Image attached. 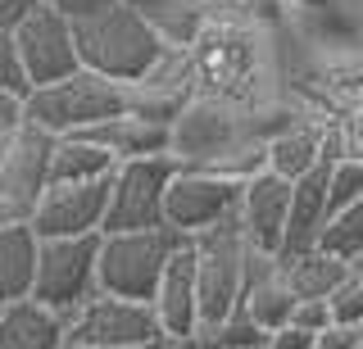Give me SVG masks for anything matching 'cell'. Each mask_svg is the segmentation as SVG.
<instances>
[{"mask_svg":"<svg viewBox=\"0 0 363 349\" xmlns=\"http://www.w3.org/2000/svg\"><path fill=\"white\" fill-rule=\"evenodd\" d=\"M41 0H0V28H18Z\"/></svg>","mask_w":363,"mask_h":349,"instance_id":"836d02e7","label":"cell"},{"mask_svg":"<svg viewBox=\"0 0 363 349\" xmlns=\"http://www.w3.org/2000/svg\"><path fill=\"white\" fill-rule=\"evenodd\" d=\"M64 345H118V349H155L168 345L145 299H118L96 290L64 326Z\"/></svg>","mask_w":363,"mask_h":349,"instance_id":"9c48e42d","label":"cell"},{"mask_svg":"<svg viewBox=\"0 0 363 349\" xmlns=\"http://www.w3.org/2000/svg\"><path fill=\"white\" fill-rule=\"evenodd\" d=\"M96 254H100V231L91 236H55L37 241V273H32V299L55 309L68 322L73 309L96 295Z\"/></svg>","mask_w":363,"mask_h":349,"instance_id":"52a82bcc","label":"cell"},{"mask_svg":"<svg viewBox=\"0 0 363 349\" xmlns=\"http://www.w3.org/2000/svg\"><path fill=\"white\" fill-rule=\"evenodd\" d=\"M41 5H50L55 14H64V18H68V23H77V18L100 14V9L113 5V0H41Z\"/></svg>","mask_w":363,"mask_h":349,"instance_id":"1f68e13d","label":"cell"},{"mask_svg":"<svg viewBox=\"0 0 363 349\" xmlns=\"http://www.w3.org/2000/svg\"><path fill=\"white\" fill-rule=\"evenodd\" d=\"M191 55V77H196V96H218L236 105H264L281 96L277 82V46H272V28L255 23L245 14L213 5L209 28L196 37Z\"/></svg>","mask_w":363,"mask_h":349,"instance_id":"6da1fadb","label":"cell"},{"mask_svg":"<svg viewBox=\"0 0 363 349\" xmlns=\"http://www.w3.org/2000/svg\"><path fill=\"white\" fill-rule=\"evenodd\" d=\"M105 205H109V177H96V182H45L28 227L37 241L91 236L105 222Z\"/></svg>","mask_w":363,"mask_h":349,"instance_id":"7c38bea8","label":"cell"},{"mask_svg":"<svg viewBox=\"0 0 363 349\" xmlns=\"http://www.w3.org/2000/svg\"><path fill=\"white\" fill-rule=\"evenodd\" d=\"M113 114H128V82H113V77H100L91 69H73L60 82L32 86L23 96V122L50 132V137L96 127Z\"/></svg>","mask_w":363,"mask_h":349,"instance_id":"277c9868","label":"cell"},{"mask_svg":"<svg viewBox=\"0 0 363 349\" xmlns=\"http://www.w3.org/2000/svg\"><path fill=\"white\" fill-rule=\"evenodd\" d=\"M236 200H241V182L236 177L177 164V173L168 177V190H164V227H177L186 236L204 231L213 222L232 218Z\"/></svg>","mask_w":363,"mask_h":349,"instance_id":"8fae6325","label":"cell"},{"mask_svg":"<svg viewBox=\"0 0 363 349\" xmlns=\"http://www.w3.org/2000/svg\"><path fill=\"white\" fill-rule=\"evenodd\" d=\"M268 331L259 322H250L241 309H232L218 322H200L196 331L182 341V349H264Z\"/></svg>","mask_w":363,"mask_h":349,"instance_id":"cb8c5ba5","label":"cell"},{"mask_svg":"<svg viewBox=\"0 0 363 349\" xmlns=\"http://www.w3.org/2000/svg\"><path fill=\"white\" fill-rule=\"evenodd\" d=\"M327 218V164L309 168L304 177L291 182V200H286V222H281V241H277V258L313 250V236Z\"/></svg>","mask_w":363,"mask_h":349,"instance_id":"2e32d148","label":"cell"},{"mask_svg":"<svg viewBox=\"0 0 363 349\" xmlns=\"http://www.w3.org/2000/svg\"><path fill=\"white\" fill-rule=\"evenodd\" d=\"M37 273V236L28 222H0V304L28 299Z\"/></svg>","mask_w":363,"mask_h":349,"instance_id":"7402d4cb","label":"cell"},{"mask_svg":"<svg viewBox=\"0 0 363 349\" xmlns=\"http://www.w3.org/2000/svg\"><path fill=\"white\" fill-rule=\"evenodd\" d=\"M9 32H14L28 91H32V86H45V82H60V77H68L77 69L73 23H68L64 14H55L50 5H37L18 28H9Z\"/></svg>","mask_w":363,"mask_h":349,"instance_id":"4fadbf2b","label":"cell"},{"mask_svg":"<svg viewBox=\"0 0 363 349\" xmlns=\"http://www.w3.org/2000/svg\"><path fill=\"white\" fill-rule=\"evenodd\" d=\"M313 250L340 258V263H363V200L350 209H336L323 218L313 236Z\"/></svg>","mask_w":363,"mask_h":349,"instance_id":"d4e9b609","label":"cell"},{"mask_svg":"<svg viewBox=\"0 0 363 349\" xmlns=\"http://www.w3.org/2000/svg\"><path fill=\"white\" fill-rule=\"evenodd\" d=\"M186 245L177 227H136V231H100L96 254V286L118 299H150L168 254Z\"/></svg>","mask_w":363,"mask_h":349,"instance_id":"5b68a950","label":"cell"},{"mask_svg":"<svg viewBox=\"0 0 363 349\" xmlns=\"http://www.w3.org/2000/svg\"><path fill=\"white\" fill-rule=\"evenodd\" d=\"M177 173L173 154H141V159H118L109 173V205L100 231H136L164 222V190Z\"/></svg>","mask_w":363,"mask_h":349,"instance_id":"ba28073f","label":"cell"},{"mask_svg":"<svg viewBox=\"0 0 363 349\" xmlns=\"http://www.w3.org/2000/svg\"><path fill=\"white\" fill-rule=\"evenodd\" d=\"M327 318L345 322V326H363V268H350V273L327 290Z\"/></svg>","mask_w":363,"mask_h":349,"instance_id":"4316f807","label":"cell"},{"mask_svg":"<svg viewBox=\"0 0 363 349\" xmlns=\"http://www.w3.org/2000/svg\"><path fill=\"white\" fill-rule=\"evenodd\" d=\"M64 318L37 299L0 304V349H64Z\"/></svg>","mask_w":363,"mask_h":349,"instance_id":"ac0fdd59","label":"cell"},{"mask_svg":"<svg viewBox=\"0 0 363 349\" xmlns=\"http://www.w3.org/2000/svg\"><path fill=\"white\" fill-rule=\"evenodd\" d=\"M286 322H295V326H304V331L318 336L327 322H332V318H327V299H295V309H291Z\"/></svg>","mask_w":363,"mask_h":349,"instance_id":"f546056e","label":"cell"},{"mask_svg":"<svg viewBox=\"0 0 363 349\" xmlns=\"http://www.w3.org/2000/svg\"><path fill=\"white\" fill-rule=\"evenodd\" d=\"M245 245L250 241L241 236L236 213L213 222V227H204V231H191V254H196V318L200 322H218L236 309Z\"/></svg>","mask_w":363,"mask_h":349,"instance_id":"8992f818","label":"cell"},{"mask_svg":"<svg viewBox=\"0 0 363 349\" xmlns=\"http://www.w3.org/2000/svg\"><path fill=\"white\" fill-rule=\"evenodd\" d=\"M64 349H118V345H64Z\"/></svg>","mask_w":363,"mask_h":349,"instance_id":"e575fe53","label":"cell"},{"mask_svg":"<svg viewBox=\"0 0 363 349\" xmlns=\"http://www.w3.org/2000/svg\"><path fill=\"white\" fill-rule=\"evenodd\" d=\"M318 122L313 114H300L291 122H281L277 132L264 141V168L277 177H286V182H295V177H304L309 168L323 164V154H318Z\"/></svg>","mask_w":363,"mask_h":349,"instance_id":"d6986e66","label":"cell"},{"mask_svg":"<svg viewBox=\"0 0 363 349\" xmlns=\"http://www.w3.org/2000/svg\"><path fill=\"white\" fill-rule=\"evenodd\" d=\"M277 263H281V277H286L295 299H327V290H332L350 268H363V263H340V258L323 254V250H300V254L277 258Z\"/></svg>","mask_w":363,"mask_h":349,"instance_id":"603a6c76","label":"cell"},{"mask_svg":"<svg viewBox=\"0 0 363 349\" xmlns=\"http://www.w3.org/2000/svg\"><path fill=\"white\" fill-rule=\"evenodd\" d=\"M18 122H23V96L0 91V137H9Z\"/></svg>","mask_w":363,"mask_h":349,"instance_id":"d6a6232c","label":"cell"},{"mask_svg":"<svg viewBox=\"0 0 363 349\" xmlns=\"http://www.w3.org/2000/svg\"><path fill=\"white\" fill-rule=\"evenodd\" d=\"M113 154L105 145H96L82 132H68V137L50 141V164H45V182H96V177L113 173Z\"/></svg>","mask_w":363,"mask_h":349,"instance_id":"44dd1931","label":"cell"},{"mask_svg":"<svg viewBox=\"0 0 363 349\" xmlns=\"http://www.w3.org/2000/svg\"><path fill=\"white\" fill-rule=\"evenodd\" d=\"M132 5L168 50H191L213 18V0H132Z\"/></svg>","mask_w":363,"mask_h":349,"instance_id":"e0dca14e","label":"cell"},{"mask_svg":"<svg viewBox=\"0 0 363 349\" xmlns=\"http://www.w3.org/2000/svg\"><path fill=\"white\" fill-rule=\"evenodd\" d=\"M363 200V159H336L327 164V213L350 209Z\"/></svg>","mask_w":363,"mask_h":349,"instance_id":"484cf974","label":"cell"},{"mask_svg":"<svg viewBox=\"0 0 363 349\" xmlns=\"http://www.w3.org/2000/svg\"><path fill=\"white\" fill-rule=\"evenodd\" d=\"M264 349H313V331H304V326H295V322H281V326L268 331Z\"/></svg>","mask_w":363,"mask_h":349,"instance_id":"4dcf8cb0","label":"cell"},{"mask_svg":"<svg viewBox=\"0 0 363 349\" xmlns=\"http://www.w3.org/2000/svg\"><path fill=\"white\" fill-rule=\"evenodd\" d=\"M73 46H77V69H91L113 82H136L164 50L159 37L145 28L132 0H113L100 14L73 23Z\"/></svg>","mask_w":363,"mask_h":349,"instance_id":"3957f363","label":"cell"},{"mask_svg":"<svg viewBox=\"0 0 363 349\" xmlns=\"http://www.w3.org/2000/svg\"><path fill=\"white\" fill-rule=\"evenodd\" d=\"M50 132L18 122L0 137V222H28L45 190V164H50Z\"/></svg>","mask_w":363,"mask_h":349,"instance_id":"30bf717a","label":"cell"},{"mask_svg":"<svg viewBox=\"0 0 363 349\" xmlns=\"http://www.w3.org/2000/svg\"><path fill=\"white\" fill-rule=\"evenodd\" d=\"M82 137L105 145L113 159H141V154H168V122H150L136 114H113L96 127H82Z\"/></svg>","mask_w":363,"mask_h":349,"instance_id":"ffe728a7","label":"cell"},{"mask_svg":"<svg viewBox=\"0 0 363 349\" xmlns=\"http://www.w3.org/2000/svg\"><path fill=\"white\" fill-rule=\"evenodd\" d=\"M168 154L177 164L209 168L223 177L264 173V127H259L255 105H236L218 96H191L168 122Z\"/></svg>","mask_w":363,"mask_h":349,"instance_id":"7a4b0ae2","label":"cell"},{"mask_svg":"<svg viewBox=\"0 0 363 349\" xmlns=\"http://www.w3.org/2000/svg\"><path fill=\"white\" fill-rule=\"evenodd\" d=\"M155 349H182V345H155Z\"/></svg>","mask_w":363,"mask_h":349,"instance_id":"d590c367","label":"cell"},{"mask_svg":"<svg viewBox=\"0 0 363 349\" xmlns=\"http://www.w3.org/2000/svg\"><path fill=\"white\" fill-rule=\"evenodd\" d=\"M286 200H291V182L277 173H255L241 182V200H236V222H241V236L255 250L277 254L281 241V222H286Z\"/></svg>","mask_w":363,"mask_h":349,"instance_id":"9a60e30c","label":"cell"},{"mask_svg":"<svg viewBox=\"0 0 363 349\" xmlns=\"http://www.w3.org/2000/svg\"><path fill=\"white\" fill-rule=\"evenodd\" d=\"M313 349H363V326H345V322H327L313 336Z\"/></svg>","mask_w":363,"mask_h":349,"instance_id":"f1b7e54d","label":"cell"},{"mask_svg":"<svg viewBox=\"0 0 363 349\" xmlns=\"http://www.w3.org/2000/svg\"><path fill=\"white\" fill-rule=\"evenodd\" d=\"M0 91L28 96V77H23L18 46H14V32H9V28H0Z\"/></svg>","mask_w":363,"mask_h":349,"instance_id":"83f0119b","label":"cell"},{"mask_svg":"<svg viewBox=\"0 0 363 349\" xmlns=\"http://www.w3.org/2000/svg\"><path fill=\"white\" fill-rule=\"evenodd\" d=\"M145 304H150V313H155L168 345H182L196 331L200 318H196V254H191V236L182 250L168 254V263H164V273H159Z\"/></svg>","mask_w":363,"mask_h":349,"instance_id":"5bb4252c","label":"cell"}]
</instances>
